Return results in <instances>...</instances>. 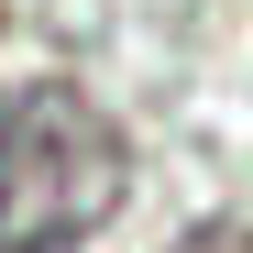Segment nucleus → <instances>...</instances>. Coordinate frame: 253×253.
<instances>
[{
  "mask_svg": "<svg viewBox=\"0 0 253 253\" xmlns=\"http://www.w3.org/2000/svg\"><path fill=\"white\" fill-rule=\"evenodd\" d=\"M132 143L88 88L44 77L0 110V253H77L88 231H110Z\"/></svg>",
  "mask_w": 253,
  "mask_h": 253,
  "instance_id": "nucleus-1",
  "label": "nucleus"
},
{
  "mask_svg": "<svg viewBox=\"0 0 253 253\" xmlns=\"http://www.w3.org/2000/svg\"><path fill=\"white\" fill-rule=\"evenodd\" d=\"M176 253H253L242 231H198V242H176Z\"/></svg>",
  "mask_w": 253,
  "mask_h": 253,
  "instance_id": "nucleus-2",
  "label": "nucleus"
}]
</instances>
